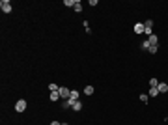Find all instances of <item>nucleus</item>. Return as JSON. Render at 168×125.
Returning <instances> with one entry per match:
<instances>
[{"label":"nucleus","mask_w":168,"mask_h":125,"mask_svg":"<svg viewBox=\"0 0 168 125\" xmlns=\"http://www.w3.org/2000/svg\"><path fill=\"white\" fill-rule=\"evenodd\" d=\"M62 125H69V123H62Z\"/></svg>","instance_id":"412c9836"},{"label":"nucleus","mask_w":168,"mask_h":125,"mask_svg":"<svg viewBox=\"0 0 168 125\" xmlns=\"http://www.w3.org/2000/svg\"><path fill=\"white\" fill-rule=\"evenodd\" d=\"M84 93H86V95H92V93H93V86H86V88H84Z\"/></svg>","instance_id":"2eb2a0df"},{"label":"nucleus","mask_w":168,"mask_h":125,"mask_svg":"<svg viewBox=\"0 0 168 125\" xmlns=\"http://www.w3.org/2000/svg\"><path fill=\"white\" fill-rule=\"evenodd\" d=\"M77 13H80L82 11V4H80V0H77V2H75V8H73Z\"/></svg>","instance_id":"ddd939ff"},{"label":"nucleus","mask_w":168,"mask_h":125,"mask_svg":"<svg viewBox=\"0 0 168 125\" xmlns=\"http://www.w3.org/2000/svg\"><path fill=\"white\" fill-rule=\"evenodd\" d=\"M142 49L150 52V49H151V45H150V41H148V39H146V41H142Z\"/></svg>","instance_id":"f8f14e48"},{"label":"nucleus","mask_w":168,"mask_h":125,"mask_svg":"<svg viewBox=\"0 0 168 125\" xmlns=\"http://www.w3.org/2000/svg\"><path fill=\"white\" fill-rule=\"evenodd\" d=\"M157 90H159V93H164V92H168V84L159 82V84H157Z\"/></svg>","instance_id":"423d86ee"},{"label":"nucleus","mask_w":168,"mask_h":125,"mask_svg":"<svg viewBox=\"0 0 168 125\" xmlns=\"http://www.w3.org/2000/svg\"><path fill=\"white\" fill-rule=\"evenodd\" d=\"M157 84H159L157 78H151V80H150V88H157Z\"/></svg>","instance_id":"f3484780"},{"label":"nucleus","mask_w":168,"mask_h":125,"mask_svg":"<svg viewBox=\"0 0 168 125\" xmlns=\"http://www.w3.org/2000/svg\"><path fill=\"white\" fill-rule=\"evenodd\" d=\"M49 90H51V92H58V90H60V88H58V86H56V84H51V86H49Z\"/></svg>","instance_id":"6ab92c4d"},{"label":"nucleus","mask_w":168,"mask_h":125,"mask_svg":"<svg viewBox=\"0 0 168 125\" xmlns=\"http://www.w3.org/2000/svg\"><path fill=\"white\" fill-rule=\"evenodd\" d=\"M148 41H150V45H151V47H153V45H159V37H157L155 34L148 36Z\"/></svg>","instance_id":"39448f33"},{"label":"nucleus","mask_w":168,"mask_h":125,"mask_svg":"<svg viewBox=\"0 0 168 125\" xmlns=\"http://www.w3.org/2000/svg\"><path fill=\"white\" fill-rule=\"evenodd\" d=\"M133 30H135V34H138V36H140V34H144V23H136Z\"/></svg>","instance_id":"20e7f679"},{"label":"nucleus","mask_w":168,"mask_h":125,"mask_svg":"<svg viewBox=\"0 0 168 125\" xmlns=\"http://www.w3.org/2000/svg\"><path fill=\"white\" fill-rule=\"evenodd\" d=\"M15 110H17V112H24V110H26V101H24V99H19V101L15 103Z\"/></svg>","instance_id":"f03ea898"},{"label":"nucleus","mask_w":168,"mask_h":125,"mask_svg":"<svg viewBox=\"0 0 168 125\" xmlns=\"http://www.w3.org/2000/svg\"><path fill=\"white\" fill-rule=\"evenodd\" d=\"M138 99H140V101L144 103V105H146V103L150 101V95H148V93H140V95H138Z\"/></svg>","instance_id":"6e6552de"},{"label":"nucleus","mask_w":168,"mask_h":125,"mask_svg":"<svg viewBox=\"0 0 168 125\" xmlns=\"http://www.w3.org/2000/svg\"><path fill=\"white\" fill-rule=\"evenodd\" d=\"M51 125H62L60 121H51Z\"/></svg>","instance_id":"aec40b11"},{"label":"nucleus","mask_w":168,"mask_h":125,"mask_svg":"<svg viewBox=\"0 0 168 125\" xmlns=\"http://www.w3.org/2000/svg\"><path fill=\"white\" fill-rule=\"evenodd\" d=\"M164 119H166V121H168V116H166V118H164Z\"/></svg>","instance_id":"4be33fe9"},{"label":"nucleus","mask_w":168,"mask_h":125,"mask_svg":"<svg viewBox=\"0 0 168 125\" xmlns=\"http://www.w3.org/2000/svg\"><path fill=\"white\" fill-rule=\"evenodd\" d=\"M71 108H73V110H75V112H78V110H80V108H82V103H80V101H75V103H73V107H71Z\"/></svg>","instance_id":"1a4fd4ad"},{"label":"nucleus","mask_w":168,"mask_h":125,"mask_svg":"<svg viewBox=\"0 0 168 125\" xmlns=\"http://www.w3.org/2000/svg\"><path fill=\"white\" fill-rule=\"evenodd\" d=\"M157 51H159V45H153V47H151V49H150V52H151V54H155V52H157Z\"/></svg>","instance_id":"a211bd4d"},{"label":"nucleus","mask_w":168,"mask_h":125,"mask_svg":"<svg viewBox=\"0 0 168 125\" xmlns=\"http://www.w3.org/2000/svg\"><path fill=\"white\" fill-rule=\"evenodd\" d=\"M71 99L73 101H78V92L77 90H71Z\"/></svg>","instance_id":"dca6fc26"},{"label":"nucleus","mask_w":168,"mask_h":125,"mask_svg":"<svg viewBox=\"0 0 168 125\" xmlns=\"http://www.w3.org/2000/svg\"><path fill=\"white\" fill-rule=\"evenodd\" d=\"M75 2H77V0H64V6H69V8H75Z\"/></svg>","instance_id":"4468645a"},{"label":"nucleus","mask_w":168,"mask_h":125,"mask_svg":"<svg viewBox=\"0 0 168 125\" xmlns=\"http://www.w3.org/2000/svg\"><path fill=\"white\" fill-rule=\"evenodd\" d=\"M73 103H75V101L69 97V99H64V103H62V105H64V108H71V107H73Z\"/></svg>","instance_id":"0eeeda50"},{"label":"nucleus","mask_w":168,"mask_h":125,"mask_svg":"<svg viewBox=\"0 0 168 125\" xmlns=\"http://www.w3.org/2000/svg\"><path fill=\"white\" fill-rule=\"evenodd\" d=\"M0 9H2L4 13H9L11 11V2L9 0H2V2H0Z\"/></svg>","instance_id":"7ed1b4c3"},{"label":"nucleus","mask_w":168,"mask_h":125,"mask_svg":"<svg viewBox=\"0 0 168 125\" xmlns=\"http://www.w3.org/2000/svg\"><path fill=\"white\" fill-rule=\"evenodd\" d=\"M49 99H51V101H58V99H60V93H58V92H51Z\"/></svg>","instance_id":"9b49d317"},{"label":"nucleus","mask_w":168,"mask_h":125,"mask_svg":"<svg viewBox=\"0 0 168 125\" xmlns=\"http://www.w3.org/2000/svg\"><path fill=\"white\" fill-rule=\"evenodd\" d=\"M58 93H60V97H62V99H69V97H71V90H69V88H66V86H62V88L58 90Z\"/></svg>","instance_id":"f257e3e1"},{"label":"nucleus","mask_w":168,"mask_h":125,"mask_svg":"<svg viewBox=\"0 0 168 125\" xmlns=\"http://www.w3.org/2000/svg\"><path fill=\"white\" fill-rule=\"evenodd\" d=\"M148 95H150V97H157V95H159V90H157V88H150Z\"/></svg>","instance_id":"9d476101"}]
</instances>
